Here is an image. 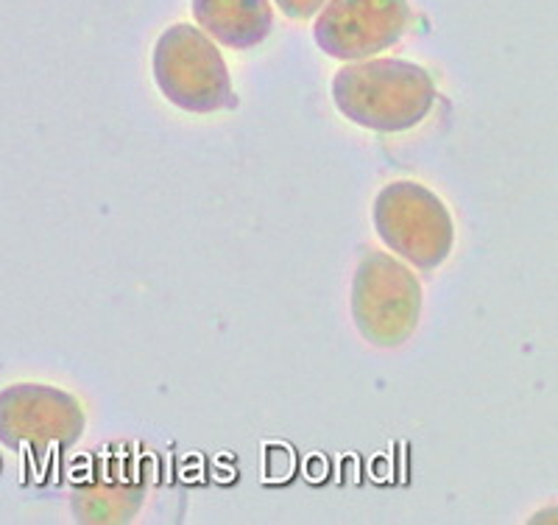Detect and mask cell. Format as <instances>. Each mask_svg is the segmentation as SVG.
I'll list each match as a JSON object with an SVG mask.
<instances>
[{"mask_svg":"<svg viewBox=\"0 0 558 525\" xmlns=\"http://www.w3.org/2000/svg\"><path fill=\"white\" fill-rule=\"evenodd\" d=\"M332 104L355 127L400 134L418 127L436 104V82L405 59H357L336 70Z\"/></svg>","mask_w":558,"mask_h":525,"instance_id":"cell-1","label":"cell"},{"mask_svg":"<svg viewBox=\"0 0 558 525\" xmlns=\"http://www.w3.org/2000/svg\"><path fill=\"white\" fill-rule=\"evenodd\" d=\"M151 73L159 93L182 112L213 115L238 107L218 45L191 23H177L159 34L151 53Z\"/></svg>","mask_w":558,"mask_h":525,"instance_id":"cell-2","label":"cell"},{"mask_svg":"<svg viewBox=\"0 0 558 525\" xmlns=\"http://www.w3.org/2000/svg\"><path fill=\"white\" fill-rule=\"evenodd\" d=\"M372 222L391 254L418 272L445 266L456 247V224L447 204L430 188L411 179L386 184L377 193Z\"/></svg>","mask_w":558,"mask_h":525,"instance_id":"cell-3","label":"cell"},{"mask_svg":"<svg viewBox=\"0 0 558 525\" xmlns=\"http://www.w3.org/2000/svg\"><path fill=\"white\" fill-rule=\"evenodd\" d=\"M422 283L411 266L388 252H368L352 277V322L366 344L397 349L416 333L422 319Z\"/></svg>","mask_w":558,"mask_h":525,"instance_id":"cell-4","label":"cell"},{"mask_svg":"<svg viewBox=\"0 0 558 525\" xmlns=\"http://www.w3.org/2000/svg\"><path fill=\"white\" fill-rule=\"evenodd\" d=\"M84 408L73 394L43 383H14L0 392V444L45 456L82 439Z\"/></svg>","mask_w":558,"mask_h":525,"instance_id":"cell-5","label":"cell"},{"mask_svg":"<svg viewBox=\"0 0 558 525\" xmlns=\"http://www.w3.org/2000/svg\"><path fill=\"white\" fill-rule=\"evenodd\" d=\"M411 17L408 0H327L318 9L313 39L327 57L357 62L400 43Z\"/></svg>","mask_w":558,"mask_h":525,"instance_id":"cell-6","label":"cell"},{"mask_svg":"<svg viewBox=\"0 0 558 525\" xmlns=\"http://www.w3.org/2000/svg\"><path fill=\"white\" fill-rule=\"evenodd\" d=\"M191 7L198 28L232 51L257 48L274 28L268 0H193Z\"/></svg>","mask_w":558,"mask_h":525,"instance_id":"cell-7","label":"cell"},{"mask_svg":"<svg viewBox=\"0 0 558 525\" xmlns=\"http://www.w3.org/2000/svg\"><path fill=\"white\" fill-rule=\"evenodd\" d=\"M279 7V12L291 20H307L313 14H318V9L327 3V0H274Z\"/></svg>","mask_w":558,"mask_h":525,"instance_id":"cell-8","label":"cell"}]
</instances>
